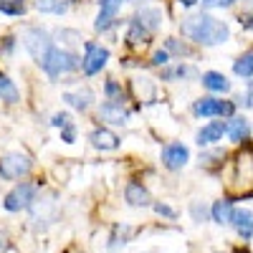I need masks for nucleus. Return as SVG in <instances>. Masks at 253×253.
Masks as SVG:
<instances>
[{
	"label": "nucleus",
	"instance_id": "obj_1",
	"mask_svg": "<svg viewBox=\"0 0 253 253\" xmlns=\"http://www.w3.org/2000/svg\"><path fill=\"white\" fill-rule=\"evenodd\" d=\"M182 33L187 38L198 41L203 46H218L228 41V26L223 20L213 18V15H193V18H185L182 23Z\"/></svg>",
	"mask_w": 253,
	"mask_h": 253
},
{
	"label": "nucleus",
	"instance_id": "obj_2",
	"mask_svg": "<svg viewBox=\"0 0 253 253\" xmlns=\"http://www.w3.org/2000/svg\"><path fill=\"white\" fill-rule=\"evenodd\" d=\"M23 46L28 48V53L33 56V61H38L41 66H43L46 56L51 53V38H48L46 31H41V28H26Z\"/></svg>",
	"mask_w": 253,
	"mask_h": 253
},
{
	"label": "nucleus",
	"instance_id": "obj_3",
	"mask_svg": "<svg viewBox=\"0 0 253 253\" xmlns=\"http://www.w3.org/2000/svg\"><path fill=\"white\" fill-rule=\"evenodd\" d=\"M76 66H79V58L74 53H69V51H61V48H51V53L43 61V69L51 76H61L66 71H74Z\"/></svg>",
	"mask_w": 253,
	"mask_h": 253
},
{
	"label": "nucleus",
	"instance_id": "obj_4",
	"mask_svg": "<svg viewBox=\"0 0 253 253\" xmlns=\"http://www.w3.org/2000/svg\"><path fill=\"white\" fill-rule=\"evenodd\" d=\"M31 170V160L20 152H10L0 160V175L5 180H20L23 175H28Z\"/></svg>",
	"mask_w": 253,
	"mask_h": 253
},
{
	"label": "nucleus",
	"instance_id": "obj_5",
	"mask_svg": "<svg viewBox=\"0 0 253 253\" xmlns=\"http://www.w3.org/2000/svg\"><path fill=\"white\" fill-rule=\"evenodd\" d=\"M33 195H36V187H33V185H28V182L15 185L10 193L5 195V210H10V213H18V210H23V208H31Z\"/></svg>",
	"mask_w": 253,
	"mask_h": 253
},
{
	"label": "nucleus",
	"instance_id": "obj_6",
	"mask_svg": "<svg viewBox=\"0 0 253 253\" xmlns=\"http://www.w3.org/2000/svg\"><path fill=\"white\" fill-rule=\"evenodd\" d=\"M236 182L241 187L253 185V147L251 144H246L236 157Z\"/></svg>",
	"mask_w": 253,
	"mask_h": 253
},
{
	"label": "nucleus",
	"instance_id": "obj_7",
	"mask_svg": "<svg viewBox=\"0 0 253 253\" xmlns=\"http://www.w3.org/2000/svg\"><path fill=\"white\" fill-rule=\"evenodd\" d=\"M233 101L223 99H200L195 101V114L198 117H230L233 114Z\"/></svg>",
	"mask_w": 253,
	"mask_h": 253
},
{
	"label": "nucleus",
	"instance_id": "obj_8",
	"mask_svg": "<svg viewBox=\"0 0 253 253\" xmlns=\"http://www.w3.org/2000/svg\"><path fill=\"white\" fill-rule=\"evenodd\" d=\"M107 58H109L107 48H101L96 43H86V56H84V61H81L84 74H99L104 66H107Z\"/></svg>",
	"mask_w": 253,
	"mask_h": 253
},
{
	"label": "nucleus",
	"instance_id": "obj_9",
	"mask_svg": "<svg viewBox=\"0 0 253 253\" xmlns=\"http://www.w3.org/2000/svg\"><path fill=\"white\" fill-rule=\"evenodd\" d=\"M187 157H190V152L182 144H167L162 150V162H165L167 170H180V167L187 162Z\"/></svg>",
	"mask_w": 253,
	"mask_h": 253
},
{
	"label": "nucleus",
	"instance_id": "obj_10",
	"mask_svg": "<svg viewBox=\"0 0 253 253\" xmlns=\"http://www.w3.org/2000/svg\"><path fill=\"white\" fill-rule=\"evenodd\" d=\"M124 0H101V13L96 18V31H107L114 23V15Z\"/></svg>",
	"mask_w": 253,
	"mask_h": 253
},
{
	"label": "nucleus",
	"instance_id": "obj_11",
	"mask_svg": "<svg viewBox=\"0 0 253 253\" xmlns=\"http://www.w3.org/2000/svg\"><path fill=\"white\" fill-rule=\"evenodd\" d=\"M230 223L236 225V230L243 236V238H251L253 236V213L246 208L241 210H233V218H230Z\"/></svg>",
	"mask_w": 253,
	"mask_h": 253
},
{
	"label": "nucleus",
	"instance_id": "obj_12",
	"mask_svg": "<svg viewBox=\"0 0 253 253\" xmlns=\"http://www.w3.org/2000/svg\"><path fill=\"white\" fill-rule=\"evenodd\" d=\"M99 117H101L104 122H112V124H124L129 114H126V109H122V104H117V101H107V104H101Z\"/></svg>",
	"mask_w": 253,
	"mask_h": 253
},
{
	"label": "nucleus",
	"instance_id": "obj_13",
	"mask_svg": "<svg viewBox=\"0 0 253 253\" xmlns=\"http://www.w3.org/2000/svg\"><path fill=\"white\" fill-rule=\"evenodd\" d=\"M223 132H228V124H223V122L208 124V126H203V129L198 132V144H200V147H203V144H213V142H218V139L223 137Z\"/></svg>",
	"mask_w": 253,
	"mask_h": 253
},
{
	"label": "nucleus",
	"instance_id": "obj_14",
	"mask_svg": "<svg viewBox=\"0 0 253 253\" xmlns=\"http://www.w3.org/2000/svg\"><path fill=\"white\" fill-rule=\"evenodd\" d=\"M124 198H126V203L129 205H150V193H147V187H142V185H137V182H129L126 185V190H124Z\"/></svg>",
	"mask_w": 253,
	"mask_h": 253
},
{
	"label": "nucleus",
	"instance_id": "obj_15",
	"mask_svg": "<svg viewBox=\"0 0 253 253\" xmlns=\"http://www.w3.org/2000/svg\"><path fill=\"white\" fill-rule=\"evenodd\" d=\"M91 144L99 147V150H117V147H119V137L114 132H109V129H96L91 134Z\"/></svg>",
	"mask_w": 253,
	"mask_h": 253
},
{
	"label": "nucleus",
	"instance_id": "obj_16",
	"mask_svg": "<svg viewBox=\"0 0 253 253\" xmlns=\"http://www.w3.org/2000/svg\"><path fill=\"white\" fill-rule=\"evenodd\" d=\"M132 91L139 101H152L155 99V84H152V79L139 76V79L132 81Z\"/></svg>",
	"mask_w": 253,
	"mask_h": 253
},
{
	"label": "nucleus",
	"instance_id": "obj_17",
	"mask_svg": "<svg viewBox=\"0 0 253 253\" xmlns=\"http://www.w3.org/2000/svg\"><path fill=\"white\" fill-rule=\"evenodd\" d=\"M63 101H69L74 109H89V104L94 101V94L89 89H84V91H69V94H63Z\"/></svg>",
	"mask_w": 253,
	"mask_h": 253
},
{
	"label": "nucleus",
	"instance_id": "obj_18",
	"mask_svg": "<svg viewBox=\"0 0 253 253\" xmlns=\"http://www.w3.org/2000/svg\"><path fill=\"white\" fill-rule=\"evenodd\" d=\"M203 86L210 89V91H228V89H230V84H228V79H225L223 74H218V71H208V74H203Z\"/></svg>",
	"mask_w": 253,
	"mask_h": 253
},
{
	"label": "nucleus",
	"instance_id": "obj_19",
	"mask_svg": "<svg viewBox=\"0 0 253 253\" xmlns=\"http://www.w3.org/2000/svg\"><path fill=\"white\" fill-rule=\"evenodd\" d=\"M228 137L233 139V142H243L248 137V122L243 117H236V119H230L228 122Z\"/></svg>",
	"mask_w": 253,
	"mask_h": 253
},
{
	"label": "nucleus",
	"instance_id": "obj_20",
	"mask_svg": "<svg viewBox=\"0 0 253 253\" xmlns=\"http://www.w3.org/2000/svg\"><path fill=\"white\" fill-rule=\"evenodd\" d=\"M36 8L41 13H51V15H61L69 10V0H36Z\"/></svg>",
	"mask_w": 253,
	"mask_h": 253
},
{
	"label": "nucleus",
	"instance_id": "obj_21",
	"mask_svg": "<svg viewBox=\"0 0 253 253\" xmlns=\"http://www.w3.org/2000/svg\"><path fill=\"white\" fill-rule=\"evenodd\" d=\"M126 41H129V43H134V46H144L147 41H150V28H144L139 20H134L132 23V28H129V33H126Z\"/></svg>",
	"mask_w": 253,
	"mask_h": 253
},
{
	"label": "nucleus",
	"instance_id": "obj_22",
	"mask_svg": "<svg viewBox=\"0 0 253 253\" xmlns=\"http://www.w3.org/2000/svg\"><path fill=\"white\" fill-rule=\"evenodd\" d=\"M213 218H215V223H230V218H233V208H230V203L228 200H220V203H215L213 205Z\"/></svg>",
	"mask_w": 253,
	"mask_h": 253
},
{
	"label": "nucleus",
	"instance_id": "obj_23",
	"mask_svg": "<svg viewBox=\"0 0 253 253\" xmlns=\"http://www.w3.org/2000/svg\"><path fill=\"white\" fill-rule=\"evenodd\" d=\"M233 71L238 76H251L253 74V51H246L236 63H233Z\"/></svg>",
	"mask_w": 253,
	"mask_h": 253
},
{
	"label": "nucleus",
	"instance_id": "obj_24",
	"mask_svg": "<svg viewBox=\"0 0 253 253\" xmlns=\"http://www.w3.org/2000/svg\"><path fill=\"white\" fill-rule=\"evenodd\" d=\"M0 99H5L10 104L18 101V89H15V84L8 76H0Z\"/></svg>",
	"mask_w": 253,
	"mask_h": 253
},
{
	"label": "nucleus",
	"instance_id": "obj_25",
	"mask_svg": "<svg viewBox=\"0 0 253 253\" xmlns=\"http://www.w3.org/2000/svg\"><path fill=\"white\" fill-rule=\"evenodd\" d=\"M137 20H139V23L144 26V28H157V23H160V20H162V15H160V10H142L139 15H137Z\"/></svg>",
	"mask_w": 253,
	"mask_h": 253
},
{
	"label": "nucleus",
	"instance_id": "obj_26",
	"mask_svg": "<svg viewBox=\"0 0 253 253\" xmlns=\"http://www.w3.org/2000/svg\"><path fill=\"white\" fill-rule=\"evenodd\" d=\"M0 10L8 15H23L26 13V3L23 0H0Z\"/></svg>",
	"mask_w": 253,
	"mask_h": 253
},
{
	"label": "nucleus",
	"instance_id": "obj_27",
	"mask_svg": "<svg viewBox=\"0 0 253 253\" xmlns=\"http://www.w3.org/2000/svg\"><path fill=\"white\" fill-rule=\"evenodd\" d=\"M167 51H172V53H180V56H185L187 53V46L185 43H180V41L177 38H167Z\"/></svg>",
	"mask_w": 253,
	"mask_h": 253
},
{
	"label": "nucleus",
	"instance_id": "obj_28",
	"mask_svg": "<svg viewBox=\"0 0 253 253\" xmlns=\"http://www.w3.org/2000/svg\"><path fill=\"white\" fill-rule=\"evenodd\" d=\"M107 96L112 99V101H122V89H119V84L117 81H107Z\"/></svg>",
	"mask_w": 253,
	"mask_h": 253
},
{
	"label": "nucleus",
	"instance_id": "obj_29",
	"mask_svg": "<svg viewBox=\"0 0 253 253\" xmlns=\"http://www.w3.org/2000/svg\"><path fill=\"white\" fill-rule=\"evenodd\" d=\"M155 210H157L160 215H165V218H175V215H177L175 210H172L170 205H165V203H157V205H155Z\"/></svg>",
	"mask_w": 253,
	"mask_h": 253
},
{
	"label": "nucleus",
	"instance_id": "obj_30",
	"mask_svg": "<svg viewBox=\"0 0 253 253\" xmlns=\"http://www.w3.org/2000/svg\"><path fill=\"white\" fill-rule=\"evenodd\" d=\"M69 124H71L69 114H63V112H61V114H56V117H53V126H61V129H63V126H69Z\"/></svg>",
	"mask_w": 253,
	"mask_h": 253
},
{
	"label": "nucleus",
	"instance_id": "obj_31",
	"mask_svg": "<svg viewBox=\"0 0 253 253\" xmlns=\"http://www.w3.org/2000/svg\"><path fill=\"white\" fill-rule=\"evenodd\" d=\"M167 58H170V56H167V51H157V53L152 56V63H155V66H165Z\"/></svg>",
	"mask_w": 253,
	"mask_h": 253
},
{
	"label": "nucleus",
	"instance_id": "obj_32",
	"mask_svg": "<svg viewBox=\"0 0 253 253\" xmlns=\"http://www.w3.org/2000/svg\"><path fill=\"white\" fill-rule=\"evenodd\" d=\"M230 0H203V5L205 8H223V5H228Z\"/></svg>",
	"mask_w": 253,
	"mask_h": 253
},
{
	"label": "nucleus",
	"instance_id": "obj_33",
	"mask_svg": "<svg viewBox=\"0 0 253 253\" xmlns=\"http://www.w3.org/2000/svg\"><path fill=\"white\" fill-rule=\"evenodd\" d=\"M61 137H63V142H74V126H71V124L63 126V134H61Z\"/></svg>",
	"mask_w": 253,
	"mask_h": 253
},
{
	"label": "nucleus",
	"instance_id": "obj_34",
	"mask_svg": "<svg viewBox=\"0 0 253 253\" xmlns=\"http://www.w3.org/2000/svg\"><path fill=\"white\" fill-rule=\"evenodd\" d=\"M248 104L253 107V81H251V91H248Z\"/></svg>",
	"mask_w": 253,
	"mask_h": 253
},
{
	"label": "nucleus",
	"instance_id": "obj_35",
	"mask_svg": "<svg viewBox=\"0 0 253 253\" xmlns=\"http://www.w3.org/2000/svg\"><path fill=\"white\" fill-rule=\"evenodd\" d=\"M180 3H182V5H187V8H190V5H195V3H198V0H180Z\"/></svg>",
	"mask_w": 253,
	"mask_h": 253
},
{
	"label": "nucleus",
	"instance_id": "obj_36",
	"mask_svg": "<svg viewBox=\"0 0 253 253\" xmlns=\"http://www.w3.org/2000/svg\"><path fill=\"white\" fill-rule=\"evenodd\" d=\"M246 28H251V31H253V18H251V20H246Z\"/></svg>",
	"mask_w": 253,
	"mask_h": 253
},
{
	"label": "nucleus",
	"instance_id": "obj_37",
	"mask_svg": "<svg viewBox=\"0 0 253 253\" xmlns=\"http://www.w3.org/2000/svg\"><path fill=\"white\" fill-rule=\"evenodd\" d=\"M66 253H76V251H74V248H71V251H66Z\"/></svg>",
	"mask_w": 253,
	"mask_h": 253
}]
</instances>
